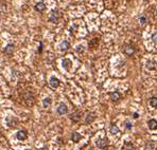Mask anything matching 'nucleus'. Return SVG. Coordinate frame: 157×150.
<instances>
[{
    "instance_id": "obj_1",
    "label": "nucleus",
    "mask_w": 157,
    "mask_h": 150,
    "mask_svg": "<svg viewBox=\"0 0 157 150\" xmlns=\"http://www.w3.org/2000/svg\"><path fill=\"white\" fill-rule=\"evenodd\" d=\"M68 112V107L66 106L65 104H60L57 107V113L60 114V115H64V114H66Z\"/></svg>"
},
{
    "instance_id": "obj_2",
    "label": "nucleus",
    "mask_w": 157,
    "mask_h": 150,
    "mask_svg": "<svg viewBox=\"0 0 157 150\" xmlns=\"http://www.w3.org/2000/svg\"><path fill=\"white\" fill-rule=\"evenodd\" d=\"M60 79H57L56 77H54V76H52L50 78V80H49V85H50V87L51 88H53V89H55V88H57L58 86H60Z\"/></svg>"
},
{
    "instance_id": "obj_3",
    "label": "nucleus",
    "mask_w": 157,
    "mask_h": 150,
    "mask_svg": "<svg viewBox=\"0 0 157 150\" xmlns=\"http://www.w3.org/2000/svg\"><path fill=\"white\" fill-rule=\"evenodd\" d=\"M58 17H60L58 12L57 11H52V12H51V14H50V21L53 22V23H57Z\"/></svg>"
},
{
    "instance_id": "obj_4",
    "label": "nucleus",
    "mask_w": 157,
    "mask_h": 150,
    "mask_svg": "<svg viewBox=\"0 0 157 150\" xmlns=\"http://www.w3.org/2000/svg\"><path fill=\"white\" fill-rule=\"evenodd\" d=\"M124 53L128 55V56H131V55H133L135 53V49H134V47L131 46V45H126L124 47Z\"/></svg>"
},
{
    "instance_id": "obj_5",
    "label": "nucleus",
    "mask_w": 157,
    "mask_h": 150,
    "mask_svg": "<svg viewBox=\"0 0 157 150\" xmlns=\"http://www.w3.org/2000/svg\"><path fill=\"white\" fill-rule=\"evenodd\" d=\"M109 97H111V100L113 101H118L121 97V94H120L119 91H114L112 93H109Z\"/></svg>"
},
{
    "instance_id": "obj_6",
    "label": "nucleus",
    "mask_w": 157,
    "mask_h": 150,
    "mask_svg": "<svg viewBox=\"0 0 157 150\" xmlns=\"http://www.w3.org/2000/svg\"><path fill=\"white\" fill-rule=\"evenodd\" d=\"M97 146L100 149H104L107 146V139H99L97 141Z\"/></svg>"
},
{
    "instance_id": "obj_7",
    "label": "nucleus",
    "mask_w": 157,
    "mask_h": 150,
    "mask_svg": "<svg viewBox=\"0 0 157 150\" xmlns=\"http://www.w3.org/2000/svg\"><path fill=\"white\" fill-rule=\"evenodd\" d=\"M16 136H17V140L23 141V140H26L27 137H28V133H27V131H25V130H20V131L17 132Z\"/></svg>"
},
{
    "instance_id": "obj_8",
    "label": "nucleus",
    "mask_w": 157,
    "mask_h": 150,
    "mask_svg": "<svg viewBox=\"0 0 157 150\" xmlns=\"http://www.w3.org/2000/svg\"><path fill=\"white\" fill-rule=\"evenodd\" d=\"M70 118H71V121L73 122V123H77V122L80 121V118H81V112H74L71 114V116H70Z\"/></svg>"
},
{
    "instance_id": "obj_9",
    "label": "nucleus",
    "mask_w": 157,
    "mask_h": 150,
    "mask_svg": "<svg viewBox=\"0 0 157 150\" xmlns=\"http://www.w3.org/2000/svg\"><path fill=\"white\" fill-rule=\"evenodd\" d=\"M148 126L150 130H156L157 129V121L156 120H150L148 122Z\"/></svg>"
},
{
    "instance_id": "obj_10",
    "label": "nucleus",
    "mask_w": 157,
    "mask_h": 150,
    "mask_svg": "<svg viewBox=\"0 0 157 150\" xmlns=\"http://www.w3.org/2000/svg\"><path fill=\"white\" fill-rule=\"evenodd\" d=\"M95 118H96L95 114H93V113H88L87 116H86V118H85V122L87 124H90V123H92V122L95 121Z\"/></svg>"
},
{
    "instance_id": "obj_11",
    "label": "nucleus",
    "mask_w": 157,
    "mask_h": 150,
    "mask_svg": "<svg viewBox=\"0 0 157 150\" xmlns=\"http://www.w3.org/2000/svg\"><path fill=\"white\" fill-rule=\"evenodd\" d=\"M69 47H70L69 42H68L67 40H64V41H62V42H61L60 49H61L62 51H66V50H68V49H69Z\"/></svg>"
},
{
    "instance_id": "obj_12",
    "label": "nucleus",
    "mask_w": 157,
    "mask_h": 150,
    "mask_svg": "<svg viewBox=\"0 0 157 150\" xmlns=\"http://www.w3.org/2000/svg\"><path fill=\"white\" fill-rule=\"evenodd\" d=\"M81 139H82V136H81L80 133H78V132H73V133H72V135H71L72 142H74V143H78V142L80 141Z\"/></svg>"
},
{
    "instance_id": "obj_13",
    "label": "nucleus",
    "mask_w": 157,
    "mask_h": 150,
    "mask_svg": "<svg viewBox=\"0 0 157 150\" xmlns=\"http://www.w3.org/2000/svg\"><path fill=\"white\" fill-rule=\"evenodd\" d=\"M45 9H46V6L42 2H38V3H36V5H35V10L38 11V12H44Z\"/></svg>"
},
{
    "instance_id": "obj_14",
    "label": "nucleus",
    "mask_w": 157,
    "mask_h": 150,
    "mask_svg": "<svg viewBox=\"0 0 157 150\" xmlns=\"http://www.w3.org/2000/svg\"><path fill=\"white\" fill-rule=\"evenodd\" d=\"M14 51V46L13 45H7L4 49V53L5 54H12Z\"/></svg>"
},
{
    "instance_id": "obj_15",
    "label": "nucleus",
    "mask_w": 157,
    "mask_h": 150,
    "mask_svg": "<svg viewBox=\"0 0 157 150\" xmlns=\"http://www.w3.org/2000/svg\"><path fill=\"white\" fill-rule=\"evenodd\" d=\"M149 104H150L152 107L157 108V97H156V96L151 97V98H150V100H149Z\"/></svg>"
},
{
    "instance_id": "obj_16",
    "label": "nucleus",
    "mask_w": 157,
    "mask_h": 150,
    "mask_svg": "<svg viewBox=\"0 0 157 150\" xmlns=\"http://www.w3.org/2000/svg\"><path fill=\"white\" fill-rule=\"evenodd\" d=\"M111 132L113 134H117L119 133V128H118V126L116 124H112L111 125Z\"/></svg>"
},
{
    "instance_id": "obj_17",
    "label": "nucleus",
    "mask_w": 157,
    "mask_h": 150,
    "mask_svg": "<svg viewBox=\"0 0 157 150\" xmlns=\"http://www.w3.org/2000/svg\"><path fill=\"white\" fill-rule=\"evenodd\" d=\"M155 66H156V64H155V61H153V60H149L147 62V68L149 70H154L155 69Z\"/></svg>"
},
{
    "instance_id": "obj_18",
    "label": "nucleus",
    "mask_w": 157,
    "mask_h": 150,
    "mask_svg": "<svg viewBox=\"0 0 157 150\" xmlns=\"http://www.w3.org/2000/svg\"><path fill=\"white\" fill-rule=\"evenodd\" d=\"M51 98H49V97H47V98H45L44 100H42V106H44V108H48L49 106L51 105Z\"/></svg>"
},
{
    "instance_id": "obj_19",
    "label": "nucleus",
    "mask_w": 157,
    "mask_h": 150,
    "mask_svg": "<svg viewBox=\"0 0 157 150\" xmlns=\"http://www.w3.org/2000/svg\"><path fill=\"white\" fill-rule=\"evenodd\" d=\"M123 148L126 149V150H132L133 148H134V145H133L131 142H125L124 145H123Z\"/></svg>"
},
{
    "instance_id": "obj_20",
    "label": "nucleus",
    "mask_w": 157,
    "mask_h": 150,
    "mask_svg": "<svg viewBox=\"0 0 157 150\" xmlns=\"http://www.w3.org/2000/svg\"><path fill=\"white\" fill-rule=\"evenodd\" d=\"M62 65H63V67H64L65 69H68L69 67L71 66V61H70L69 59H64L63 62H62Z\"/></svg>"
},
{
    "instance_id": "obj_21",
    "label": "nucleus",
    "mask_w": 157,
    "mask_h": 150,
    "mask_svg": "<svg viewBox=\"0 0 157 150\" xmlns=\"http://www.w3.org/2000/svg\"><path fill=\"white\" fill-rule=\"evenodd\" d=\"M138 21H139V23H140V25H146V23H147L148 19H147V17L144 16V15H141V16L138 18Z\"/></svg>"
},
{
    "instance_id": "obj_22",
    "label": "nucleus",
    "mask_w": 157,
    "mask_h": 150,
    "mask_svg": "<svg viewBox=\"0 0 157 150\" xmlns=\"http://www.w3.org/2000/svg\"><path fill=\"white\" fill-rule=\"evenodd\" d=\"M132 127H133V125L129 123V122H125V128H126L127 130H131Z\"/></svg>"
},
{
    "instance_id": "obj_23",
    "label": "nucleus",
    "mask_w": 157,
    "mask_h": 150,
    "mask_svg": "<svg viewBox=\"0 0 157 150\" xmlns=\"http://www.w3.org/2000/svg\"><path fill=\"white\" fill-rule=\"evenodd\" d=\"M152 40H153V42L157 43V32H155L154 34L152 35Z\"/></svg>"
},
{
    "instance_id": "obj_24",
    "label": "nucleus",
    "mask_w": 157,
    "mask_h": 150,
    "mask_svg": "<svg viewBox=\"0 0 157 150\" xmlns=\"http://www.w3.org/2000/svg\"><path fill=\"white\" fill-rule=\"evenodd\" d=\"M133 117H134V118H135V120H137V118H138V117H139V114H138V113H137V112H135V113H133Z\"/></svg>"
},
{
    "instance_id": "obj_25",
    "label": "nucleus",
    "mask_w": 157,
    "mask_h": 150,
    "mask_svg": "<svg viewBox=\"0 0 157 150\" xmlns=\"http://www.w3.org/2000/svg\"><path fill=\"white\" fill-rule=\"evenodd\" d=\"M82 49H83V47H82V46H80V47H78L77 51H82Z\"/></svg>"
},
{
    "instance_id": "obj_26",
    "label": "nucleus",
    "mask_w": 157,
    "mask_h": 150,
    "mask_svg": "<svg viewBox=\"0 0 157 150\" xmlns=\"http://www.w3.org/2000/svg\"><path fill=\"white\" fill-rule=\"evenodd\" d=\"M38 52H39V53H40V52H41V42H40V43H39V51H38Z\"/></svg>"
},
{
    "instance_id": "obj_27",
    "label": "nucleus",
    "mask_w": 157,
    "mask_h": 150,
    "mask_svg": "<svg viewBox=\"0 0 157 150\" xmlns=\"http://www.w3.org/2000/svg\"><path fill=\"white\" fill-rule=\"evenodd\" d=\"M155 16H156V18H157V10H156V12H155Z\"/></svg>"
}]
</instances>
